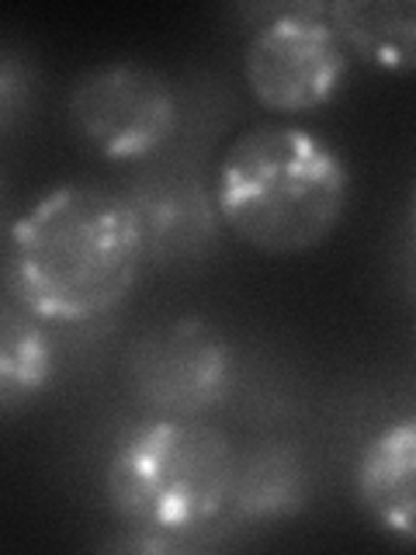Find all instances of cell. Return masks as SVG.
Listing matches in <instances>:
<instances>
[{
	"instance_id": "obj_1",
	"label": "cell",
	"mask_w": 416,
	"mask_h": 555,
	"mask_svg": "<svg viewBox=\"0 0 416 555\" xmlns=\"http://www.w3.org/2000/svg\"><path fill=\"white\" fill-rule=\"evenodd\" d=\"M139 268L129 205L101 184L69 181L46 191L14 222L8 285L17 306L46 323H91L126 302Z\"/></svg>"
},
{
	"instance_id": "obj_2",
	"label": "cell",
	"mask_w": 416,
	"mask_h": 555,
	"mask_svg": "<svg viewBox=\"0 0 416 555\" xmlns=\"http://www.w3.org/2000/svg\"><path fill=\"white\" fill-rule=\"evenodd\" d=\"M212 195L239 243L268 257H299L337 233L351 170L320 132L268 121L239 132L222 153Z\"/></svg>"
},
{
	"instance_id": "obj_3",
	"label": "cell",
	"mask_w": 416,
	"mask_h": 555,
	"mask_svg": "<svg viewBox=\"0 0 416 555\" xmlns=\"http://www.w3.org/2000/svg\"><path fill=\"white\" fill-rule=\"evenodd\" d=\"M236 448L198 416H153L118 441L104 473L112 507L146 534H191L230 511Z\"/></svg>"
},
{
	"instance_id": "obj_4",
	"label": "cell",
	"mask_w": 416,
	"mask_h": 555,
	"mask_svg": "<svg viewBox=\"0 0 416 555\" xmlns=\"http://www.w3.org/2000/svg\"><path fill=\"white\" fill-rule=\"evenodd\" d=\"M66 118L87 146L104 160H150L181 121L170 80L146 63H98L74 80Z\"/></svg>"
},
{
	"instance_id": "obj_5",
	"label": "cell",
	"mask_w": 416,
	"mask_h": 555,
	"mask_svg": "<svg viewBox=\"0 0 416 555\" xmlns=\"http://www.w3.org/2000/svg\"><path fill=\"white\" fill-rule=\"evenodd\" d=\"M243 74L268 112L302 115L329 104L347 80V49L326 22V4H288L260 25Z\"/></svg>"
},
{
	"instance_id": "obj_6",
	"label": "cell",
	"mask_w": 416,
	"mask_h": 555,
	"mask_svg": "<svg viewBox=\"0 0 416 555\" xmlns=\"http://www.w3.org/2000/svg\"><path fill=\"white\" fill-rule=\"evenodd\" d=\"M233 347L202 317H173L150 326L129 347L126 382L156 416H202L233 389Z\"/></svg>"
},
{
	"instance_id": "obj_7",
	"label": "cell",
	"mask_w": 416,
	"mask_h": 555,
	"mask_svg": "<svg viewBox=\"0 0 416 555\" xmlns=\"http://www.w3.org/2000/svg\"><path fill=\"white\" fill-rule=\"evenodd\" d=\"M126 205L153 268H191L212 257L222 219L216 195L195 167L153 164L126 184Z\"/></svg>"
},
{
	"instance_id": "obj_8",
	"label": "cell",
	"mask_w": 416,
	"mask_h": 555,
	"mask_svg": "<svg viewBox=\"0 0 416 555\" xmlns=\"http://www.w3.org/2000/svg\"><path fill=\"white\" fill-rule=\"evenodd\" d=\"M358 500L381 531L403 542L416 538V427L410 416L381 427L361 451Z\"/></svg>"
},
{
	"instance_id": "obj_9",
	"label": "cell",
	"mask_w": 416,
	"mask_h": 555,
	"mask_svg": "<svg viewBox=\"0 0 416 555\" xmlns=\"http://www.w3.org/2000/svg\"><path fill=\"white\" fill-rule=\"evenodd\" d=\"M326 22L343 49H354L389 74L413 69L416 52V8L410 0H334Z\"/></svg>"
},
{
	"instance_id": "obj_10",
	"label": "cell",
	"mask_w": 416,
	"mask_h": 555,
	"mask_svg": "<svg viewBox=\"0 0 416 555\" xmlns=\"http://www.w3.org/2000/svg\"><path fill=\"white\" fill-rule=\"evenodd\" d=\"M309 496V476L302 451L288 441H268L236 462L233 514L239 520H277L299 514Z\"/></svg>"
},
{
	"instance_id": "obj_11",
	"label": "cell",
	"mask_w": 416,
	"mask_h": 555,
	"mask_svg": "<svg viewBox=\"0 0 416 555\" xmlns=\"http://www.w3.org/2000/svg\"><path fill=\"white\" fill-rule=\"evenodd\" d=\"M56 375V347L25 309L0 306V413L35 403Z\"/></svg>"
},
{
	"instance_id": "obj_12",
	"label": "cell",
	"mask_w": 416,
	"mask_h": 555,
	"mask_svg": "<svg viewBox=\"0 0 416 555\" xmlns=\"http://www.w3.org/2000/svg\"><path fill=\"white\" fill-rule=\"evenodd\" d=\"M39 98V69L28 52L0 42V132H11L25 121Z\"/></svg>"
},
{
	"instance_id": "obj_13",
	"label": "cell",
	"mask_w": 416,
	"mask_h": 555,
	"mask_svg": "<svg viewBox=\"0 0 416 555\" xmlns=\"http://www.w3.org/2000/svg\"><path fill=\"white\" fill-rule=\"evenodd\" d=\"M0 208H4V173H0Z\"/></svg>"
}]
</instances>
